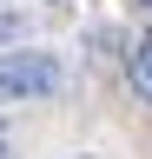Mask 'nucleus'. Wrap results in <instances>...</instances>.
<instances>
[{
  "label": "nucleus",
  "mask_w": 152,
  "mask_h": 159,
  "mask_svg": "<svg viewBox=\"0 0 152 159\" xmlns=\"http://www.w3.org/2000/svg\"><path fill=\"white\" fill-rule=\"evenodd\" d=\"M126 86L139 93V106H152V33L126 40Z\"/></svg>",
  "instance_id": "obj_2"
},
{
  "label": "nucleus",
  "mask_w": 152,
  "mask_h": 159,
  "mask_svg": "<svg viewBox=\"0 0 152 159\" xmlns=\"http://www.w3.org/2000/svg\"><path fill=\"white\" fill-rule=\"evenodd\" d=\"M0 146H7V126H0Z\"/></svg>",
  "instance_id": "obj_4"
},
{
  "label": "nucleus",
  "mask_w": 152,
  "mask_h": 159,
  "mask_svg": "<svg viewBox=\"0 0 152 159\" xmlns=\"http://www.w3.org/2000/svg\"><path fill=\"white\" fill-rule=\"evenodd\" d=\"M139 7H152V0H139Z\"/></svg>",
  "instance_id": "obj_6"
},
{
  "label": "nucleus",
  "mask_w": 152,
  "mask_h": 159,
  "mask_svg": "<svg viewBox=\"0 0 152 159\" xmlns=\"http://www.w3.org/2000/svg\"><path fill=\"white\" fill-rule=\"evenodd\" d=\"M73 159H93V152H73Z\"/></svg>",
  "instance_id": "obj_5"
},
{
  "label": "nucleus",
  "mask_w": 152,
  "mask_h": 159,
  "mask_svg": "<svg viewBox=\"0 0 152 159\" xmlns=\"http://www.w3.org/2000/svg\"><path fill=\"white\" fill-rule=\"evenodd\" d=\"M0 159H7V146H0Z\"/></svg>",
  "instance_id": "obj_7"
},
{
  "label": "nucleus",
  "mask_w": 152,
  "mask_h": 159,
  "mask_svg": "<svg viewBox=\"0 0 152 159\" xmlns=\"http://www.w3.org/2000/svg\"><path fill=\"white\" fill-rule=\"evenodd\" d=\"M60 53H46V47H20V53H0V106H20V99H46V93H60Z\"/></svg>",
  "instance_id": "obj_1"
},
{
  "label": "nucleus",
  "mask_w": 152,
  "mask_h": 159,
  "mask_svg": "<svg viewBox=\"0 0 152 159\" xmlns=\"http://www.w3.org/2000/svg\"><path fill=\"white\" fill-rule=\"evenodd\" d=\"M27 33V13H0V47H7V40H20Z\"/></svg>",
  "instance_id": "obj_3"
}]
</instances>
